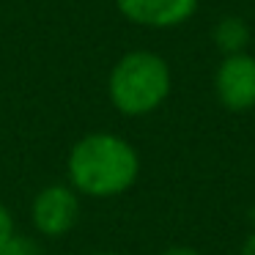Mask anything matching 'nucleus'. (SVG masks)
I'll use <instances>...</instances> for the list:
<instances>
[{"mask_svg": "<svg viewBox=\"0 0 255 255\" xmlns=\"http://www.w3.org/2000/svg\"><path fill=\"white\" fill-rule=\"evenodd\" d=\"M69 187L85 198H118L140 176V154L127 137L88 132L72 145L66 159Z\"/></svg>", "mask_w": 255, "mask_h": 255, "instance_id": "f257e3e1", "label": "nucleus"}, {"mask_svg": "<svg viewBox=\"0 0 255 255\" xmlns=\"http://www.w3.org/2000/svg\"><path fill=\"white\" fill-rule=\"evenodd\" d=\"M170 66L151 50H132L116 61L107 77V96L121 116L140 118L159 110L170 96Z\"/></svg>", "mask_w": 255, "mask_h": 255, "instance_id": "f03ea898", "label": "nucleus"}, {"mask_svg": "<svg viewBox=\"0 0 255 255\" xmlns=\"http://www.w3.org/2000/svg\"><path fill=\"white\" fill-rule=\"evenodd\" d=\"M80 220V195L69 184H50L36 192L30 203V222L47 239H61Z\"/></svg>", "mask_w": 255, "mask_h": 255, "instance_id": "7ed1b4c3", "label": "nucleus"}, {"mask_svg": "<svg viewBox=\"0 0 255 255\" xmlns=\"http://www.w3.org/2000/svg\"><path fill=\"white\" fill-rule=\"evenodd\" d=\"M217 99L231 113H247L255 107V58L247 52L225 55L214 74Z\"/></svg>", "mask_w": 255, "mask_h": 255, "instance_id": "20e7f679", "label": "nucleus"}, {"mask_svg": "<svg viewBox=\"0 0 255 255\" xmlns=\"http://www.w3.org/2000/svg\"><path fill=\"white\" fill-rule=\"evenodd\" d=\"M200 0H116V8L124 19L140 28H176L195 14Z\"/></svg>", "mask_w": 255, "mask_h": 255, "instance_id": "39448f33", "label": "nucleus"}, {"mask_svg": "<svg viewBox=\"0 0 255 255\" xmlns=\"http://www.w3.org/2000/svg\"><path fill=\"white\" fill-rule=\"evenodd\" d=\"M214 44L220 47L225 55H236L244 52V47L250 44V28L242 17H222L214 25Z\"/></svg>", "mask_w": 255, "mask_h": 255, "instance_id": "423d86ee", "label": "nucleus"}, {"mask_svg": "<svg viewBox=\"0 0 255 255\" xmlns=\"http://www.w3.org/2000/svg\"><path fill=\"white\" fill-rule=\"evenodd\" d=\"M0 255H41V250H39V244H36L33 239L14 233V236L0 247Z\"/></svg>", "mask_w": 255, "mask_h": 255, "instance_id": "0eeeda50", "label": "nucleus"}, {"mask_svg": "<svg viewBox=\"0 0 255 255\" xmlns=\"http://www.w3.org/2000/svg\"><path fill=\"white\" fill-rule=\"evenodd\" d=\"M14 233H17V225H14L11 211H8L6 203H0V247H3V244H6Z\"/></svg>", "mask_w": 255, "mask_h": 255, "instance_id": "6e6552de", "label": "nucleus"}, {"mask_svg": "<svg viewBox=\"0 0 255 255\" xmlns=\"http://www.w3.org/2000/svg\"><path fill=\"white\" fill-rule=\"evenodd\" d=\"M162 255H200L195 247H187V244H176V247H167Z\"/></svg>", "mask_w": 255, "mask_h": 255, "instance_id": "1a4fd4ad", "label": "nucleus"}, {"mask_svg": "<svg viewBox=\"0 0 255 255\" xmlns=\"http://www.w3.org/2000/svg\"><path fill=\"white\" fill-rule=\"evenodd\" d=\"M239 255H255V233H250L247 239H244V244H242V253Z\"/></svg>", "mask_w": 255, "mask_h": 255, "instance_id": "9d476101", "label": "nucleus"}, {"mask_svg": "<svg viewBox=\"0 0 255 255\" xmlns=\"http://www.w3.org/2000/svg\"><path fill=\"white\" fill-rule=\"evenodd\" d=\"M94 255H121V253H94Z\"/></svg>", "mask_w": 255, "mask_h": 255, "instance_id": "9b49d317", "label": "nucleus"}]
</instances>
